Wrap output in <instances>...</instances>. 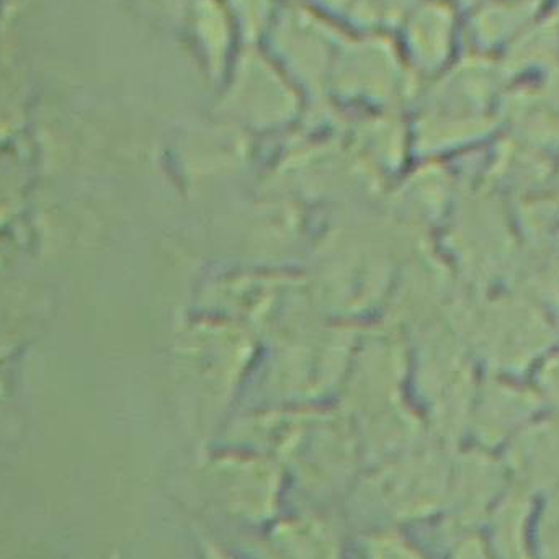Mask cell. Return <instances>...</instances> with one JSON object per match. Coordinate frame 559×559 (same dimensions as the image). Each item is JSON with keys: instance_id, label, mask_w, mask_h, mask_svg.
<instances>
[{"instance_id": "1", "label": "cell", "mask_w": 559, "mask_h": 559, "mask_svg": "<svg viewBox=\"0 0 559 559\" xmlns=\"http://www.w3.org/2000/svg\"><path fill=\"white\" fill-rule=\"evenodd\" d=\"M450 469L452 463L430 462L358 478L341 506L342 518L355 532L437 524L445 508Z\"/></svg>"}, {"instance_id": "2", "label": "cell", "mask_w": 559, "mask_h": 559, "mask_svg": "<svg viewBox=\"0 0 559 559\" xmlns=\"http://www.w3.org/2000/svg\"><path fill=\"white\" fill-rule=\"evenodd\" d=\"M197 492L216 518L246 535L275 521L292 498L285 472L258 462L213 463Z\"/></svg>"}, {"instance_id": "3", "label": "cell", "mask_w": 559, "mask_h": 559, "mask_svg": "<svg viewBox=\"0 0 559 559\" xmlns=\"http://www.w3.org/2000/svg\"><path fill=\"white\" fill-rule=\"evenodd\" d=\"M248 559H352V535L332 509H286L238 548Z\"/></svg>"}, {"instance_id": "4", "label": "cell", "mask_w": 559, "mask_h": 559, "mask_svg": "<svg viewBox=\"0 0 559 559\" xmlns=\"http://www.w3.org/2000/svg\"><path fill=\"white\" fill-rule=\"evenodd\" d=\"M509 486L508 469L496 452L478 449L452 463L445 508L436 524L447 544L481 534L486 519Z\"/></svg>"}, {"instance_id": "5", "label": "cell", "mask_w": 559, "mask_h": 559, "mask_svg": "<svg viewBox=\"0 0 559 559\" xmlns=\"http://www.w3.org/2000/svg\"><path fill=\"white\" fill-rule=\"evenodd\" d=\"M509 481L532 495L559 488V424L525 427L502 449Z\"/></svg>"}, {"instance_id": "6", "label": "cell", "mask_w": 559, "mask_h": 559, "mask_svg": "<svg viewBox=\"0 0 559 559\" xmlns=\"http://www.w3.org/2000/svg\"><path fill=\"white\" fill-rule=\"evenodd\" d=\"M537 508L538 496L509 486L481 528L492 559H535Z\"/></svg>"}, {"instance_id": "7", "label": "cell", "mask_w": 559, "mask_h": 559, "mask_svg": "<svg viewBox=\"0 0 559 559\" xmlns=\"http://www.w3.org/2000/svg\"><path fill=\"white\" fill-rule=\"evenodd\" d=\"M352 559H436L409 528L373 527L352 535Z\"/></svg>"}, {"instance_id": "8", "label": "cell", "mask_w": 559, "mask_h": 559, "mask_svg": "<svg viewBox=\"0 0 559 559\" xmlns=\"http://www.w3.org/2000/svg\"><path fill=\"white\" fill-rule=\"evenodd\" d=\"M535 559H559V488L538 498Z\"/></svg>"}, {"instance_id": "9", "label": "cell", "mask_w": 559, "mask_h": 559, "mask_svg": "<svg viewBox=\"0 0 559 559\" xmlns=\"http://www.w3.org/2000/svg\"><path fill=\"white\" fill-rule=\"evenodd\" d=\"M193 550L195 559H248L238 548L228 547L202 528L193 535Z\"/></svg>"}, {"instance_id": "10", "label": "cell", "mask_w": 559, "mask_h": 559, "mask_svg": "<svg viewBox=\"0 0 559 559\" xmlns=\"http://www.w3.org/2000/svg\"><path fill=\"white\" fill-rule=\"evenodd\" d=\"M442 559H492L481 534L465 535L449 542Z\"/></svg>"}]
</instances>
